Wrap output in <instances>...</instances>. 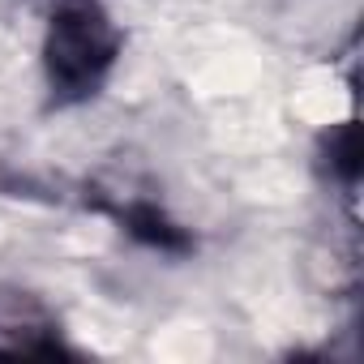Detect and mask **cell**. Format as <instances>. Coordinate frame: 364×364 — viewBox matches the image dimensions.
<instances>
[{"instance_id": "cell-1", "label": "cell", "mask_w": 364, "mask_h": 364, "mask_svg": "<svg viewBox=\"0 0 364 364\" xmlns=\"http://www.w3.org/2000/svg\"><path fill=\"white\" fill-rule=\"evenodd\" d=\"M124 56V31L103 0H56L43 26V82L52 107H82L103 95Z\"/></svg>"}, {"instance_id": "cell-2", "label": "cell", "mask_w": 364, "mask_h": 364, "mask_svg": "<svg viewBox=\"0 0 364 364\" xmlns=\"http://www.w3.org/2000/svg\"><path fill=\"white\" fill-rule=\"evenodd\" d=\"M56 355H77L60 330L56 309L22 283H0V360H56Z\"/></svg>"}, {"instance_id": "cell-3", "label": "cell", "mask_w": 364, "mask_h": 364, "mask_svg": "<svg viewBox=\"0 0 364 364\" xmlns=\"http://www.w3.org/2000/svg\"><path fill=\"white\" fill-rule=\"evenodd\" d=\"M95 210H103L133 245L150 249V253H163V257H185L193 253V236L185 223H176L167 215L163 202L154 198H141V193H99L95 198Z\"/></svg>"}, {"instance_id": "cell-4", "label": "cell", "mask_w": 364, "mask_h": 364, "mask_svg": "<svg viewBox=\"0 0 364 364\" xmlns=\"http://www.w3.org/2000/svg\"><path fill=\"white\" fill-rule=\"evenodd\" d=\"M321 163H326L334 185H343L347 193L355 189V180H360V133H355V120H343L338 129H330Z\"/></svg>"}]
</instances>
